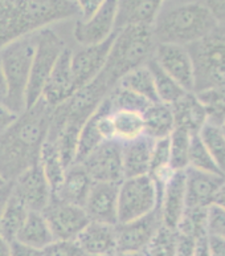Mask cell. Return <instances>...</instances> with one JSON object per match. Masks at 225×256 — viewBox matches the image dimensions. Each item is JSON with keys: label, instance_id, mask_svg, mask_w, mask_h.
<instances>
[{"label": "cell", "instance_id": "6da1fadb", "mask_svg": "<svg viewBox=\"0 0 225 256\" xmlns=\"http://www.w3.org/2000/svg\"><path fill=\"white\" fill-rule=\"evenodd\" d=\"M52 114L53 108L38 100L0 134V176L5 184L13 182L21 172L37 164Z\"/></svg>", "mask_w": 225, "mask_h": 256}, {"label": "cell", "instance_id": "7a4b0ae2", "mask_svg": "<svg viewBox=\"0 0 225 256\" xmlns=\"http://www.w3.org/2000/svg\"><path fill=\"white\" fill-rule=\"evenodd\" d=\"M72 18L78 19V8L68 0H0V50Z\"/></svg>", "mask_w": 225, "mask_h": 256}, {"label": "cell", "instance_id": "3957f363", "mask_svg": "<svg viewBox=\"0 0 225 256\" xmlns=\"http://www.w3.org/2000/svg\"><path fill=\"white\" fill-rule=\"evenodd\" d=\"M218 24L199 0H164L153 32L158 44L188 46L210 34Z\"/></svg>", "mask_w": 225, "mask_h": 256}, {"label": "cell", "instance_id": "277c9868", "mask_svg": "<svg viewBox=\"0 0 225 256\" xmlns=\"http://www.w3.org/2000/svg\"><path fill=\"white\" fill-rule=\"evenodd\" d=\"M157 46L153 27H126L115 31L99 78L113 90L126 73L146 65L154 58Z\"/></svg>", "mask_w": 225, "mask_h": 256}, {"label": "cell", "instance_id": "5b68a950", "mask_svg": "<svg viewBox=\"0 0 225 256\" xmlns=\"http://www.w3.org/2000/svg\"><path fill=\"white\" fill-rule=\"evenodd\" d=\"M37 42V32L9 42L0 50V64L5 82L3 101L17 114L25 110V92Z\"/></svg>", "mask_w": 225, "mask_h": 256}, {"label": "cell", "instance_id": "8992f818", "mask_svg": "<svg viewBox=\"0 0 225 256\" xmlns=\"http://www.w3.org/2000/svg\"><path fill=\"white\" fill-rule=\"evenodd\" d=\"M194 65V92L225 86V24L187 46Z\"/></svg>", "mask_w": 225, "mask_h": 256}, {"label": "cell", "instance_id": "52a82bcc", "mask_svg": "<svg viewBox=\"0 0 225 256\" xmlns=\"http://www.w3.org/2000/svg\"><path fill=\"white\" fill-rule=\"evenodd\" d=\"M66 44L50 27L37 32V42L31 65V74L25 92V109L41 98V92Z\"/></svg>", "mask_w": 225, "mask_h": 256}, {"label": "cell", "instance_id": "ba28073f", "mask_svg": "<svg viewBox=\"0 0 225 256\" xmlns=\"http://www.w3.org/2000/svg\"><path fill=\"white\" fill-rule=\"evenodd\" d=\"M159 196L150 176L125 178L118 188V223L142 218L158 208Z\"/></svg>", "mask_w": 225, "mask_h": 256}, {"label": "cell", "instance_id": "9c48e42d", "mask_svg": "<svg viewBox=\"0 0 225 256\" xmlns=\"http://www.w3.org/2000/svg\"><path fill=\"white\" fill-rule=\"evenodd\" d=\"M42 215L49 226L54 240H76L78 234L85 228L89 220L84 207L64 202L52 196Z\"/></svg>", "mask_w": 225, "mask_h": 256}, {"label": "cell", "instance_id": "30bf717a", "mask_svg": "<svg viewBox=\"0 0 225 256\" xmlns=\"http://www.w3.org/2000/svg\"><path fill=\"white\" fill-rule=\"evenodd\" d=\"M80 164L88 172L93 182L119 184L125 180L122 144L118 141L102 142Z\"/></svg>", "mask_w": 225, "mask_h": 256}, {"label": "cell", "instance_id": "8fae6325", "mask_svg": "<svg viewBox=\"0 0 225 256\" xmlns=\"http://www.w3.org/2000/svg\"><path fill=\"white\" fill-rule=\"evenodd\" d=\"M161 226L159 207L142 218L117 223V252H143Z\"/></svg>", "mask_w": 225, "mask_h": 256}, {"label": "cell", "instance_id": "7c38bea8", "mask_svg": "<svg viewBox=\"0 0 225 256\" xmlns=\"http://www.w3.org/2000/svg\"><path fill=\"white\" fill-rule=\"evenodd\" d=\"M9 184L11 194L15 195L29 211L42 212L53 196L52 188L38 164L27 168Z\"/></svg>", "mask_w": 225, "mask_h": 256}, {"label": "cell", "instance_id": "4fadbf2b", "mask_svg": "<svg viewBox=\"0 0 225 256\" xmlns=\"http://www.w3.org/2000/svg\"><path fill=\"white\" fill-rule=\"evenodd\" d=\"M117 0H106L89 19H77L73 36L80 46L99 44L115 32Z\"/></svg>", "mask_w": 225, "mask_h": 256}, {"label": "cell", "instance_id": "5bb4252c", "mask_svg": "<svg viewBox=\"0 0 225 256\" xmlns=\"http://www.w3.org/2000/svg\"><path fill=\"white\" fill-rule=\"evenodd\" d=\"M153 58L162 70L175 80L186 92H194V65L187 46L158 44Z\"/></svg>", "mask_w": 225, "mask_h": 256}, {"label": "cell", "instance_id": "9a60e30c", "mask_svg": "<svg viewBox=\"0 0 225 256\" xmlns=\"http://www.w3.org/2000/svg\"><path fill=\"white\" fill-rule=\"evenodd\" d=\"M114 34L106 38L105 42L93 46H81L80 50L73 52L70 64H72V72L74 81H76L77 89L82 88L89 82H92L106 64L107 56L110 52L111 42L114 40Z\"/></svg>", "mask_w": 225, "mask_h": 256}, {"label": "cell", "instance_id": "2e32d148", "mask_svg": "<svg viewBox=\"0 0 225 256\" xmlns=\"http://www.w3.org/2000/svg\"><path fill=\"white\" fill-rule=\"evenodd\" d=\"M72 50L65 48L41 92V98L50 108H57L76 93L77 85L72 72Z\"/></svg>", "mask_w": 225, "mask_h": 256}, {"label": "cell", "instance_id": "e0dca14e", "mask_svg": "<svg viewBox=\"0 0 225 256\" xmlns=\"http://www.w3.org/2000/svg\"><path fill=\"white\" fill-rule=\"evenodd\" d=\"M118 184L93 182L84 210L90 222L115 226L118 223Z\"/></svg>", "mask_w": 225, "mask_h": 256}, {"label": "cell", "instance_id": "ac0fdd59", "mask_svg": "<svg viewBox=\"0 0 225 256\" xmlns=\"http://www.w3.org/2000/svg\"><path fill=\"white\" fill-rule=\"evenodd\" d=\"M225 176L211 174L188 168L186 170V208H208L214 204Z\"/></svg>", "mask_w": 225, "mask_h": 256}, {"label": "cell", "instance_id": "d6986e66", "mask_svg": "<svg viewBox=\"0 0 225 256\" xmlns=\"http://www.w3.org/2000/svg\"><path fill=\"white\" fill-rule=\"evenodd\" d=\"M184 210H186V170L174 172L162 192L159 199L162 224L176 231Z\"/></svg>", "mask_w": 225, "mask_h": 256}, {"label": "cell", "instance_id": "ffe728a7", "mask_svg": "<svg viewBox=\"0 0 225 256\" xmlns=\"http://www.w3.org/2000/svg\"><path fill=\"white\" fill-rule=\"evenodd\" d=\"M164 0H117L115 31L126 27H153Z\"/></svg>", "mask_w": 225, "mask_h": 256}, {"label": "cell", "instance_id": "44dd1931", "mask_svg": "<svg viewBox=\"0 0 225 256\" xmlns=\"http://www.w3.org/2000/svg\"><path fill=\"white\" fill-rule=\"evenodd\" d=\"M76 242L85 255L113 256L117 252L115 226L89 222L78 234Z\"/></svg>", "mask_w": 225, "mask_h": 256}, {"label": "cell", "instance_id": "7402d4cb", "mask_svg": "<svg viewBox=\"0 0 225 256\" xmlns=\"http://www.w3.org/2000/svg\"><path fill=\"white\" fill-rule=\"evenodd\" d=\"M154 142L155 141L147 136H142L134 141L122 144V166L125 178L149 176Z\"/></svg>", "mask_w": 225, "mask_h": 256}, {"label": "cell", "instance_id": "603a6c76", "mask_svg": "<svg viewBox=\"0 0 225 256\" xmlns=\"http://www.w3.org/2000/svg\"><path fill=\"white\" fill-rule=\"evenodd\" d=\"M93 186L92 178L81 164H72L65 170L64 180L53 196L64 202L84 207Z\"/></svg>", "mask_w": 225, "mask_h": 256}, {"label": "cell", "instance_id": "cb8c5ba5", "mask_svg": "<svg viewBox=\"0 0 225 256\" xmlns=\"http://www.w3.org/2000/svg\"><path fill=\"white\" fill-rule=\"evenodd\" d=\"M175 128H180L191 134H199L208 122L207 112L195 92H186L176 102L171 105Z\"/></svg>", "mask_w": 225, "mask_h": 256}, {"label": "cell", "instance_id": "d4e9b609", "mask_svg": "<svg viewBox=\"0 0 225 256\" xmlns=\"http://www.w3.org/2000/svg\"><path fill=\"white\" fill-rule=\"evenodd\" d=\"M145 124V136L154 141L168 138L175 129V120L171 105L163 102H151L142 113Z\"/></svg>", "mask_w": 225, "mask_h": 256}, {"label": "cell", "instance_id": "484cf974", "mask_svg": "<svg viewBox=\"0 0 225 256\" xmlns=\"http://www.w3.org/2000/svg\"><path fill=\"white\" fill-rule=\"evenodd\" d=\"M54 240L49 226L46 223L42 212L29 211L15 243L29 247V248L42 251L46 246H49Z\"/></svg>", "mask_w": 225, "mask_h": 256}, {"label": "cell", "instance_id": "4316f807", "mask_svg": "<svg viewBox=\"0 0 225 256\" xmlns=\"http://www.w3.org/2000/svg\"><path fill=\"white\" fill-rule=\"evenodd\" d=\"M29 210L9 192L0 215V236L8 243H15Z\"/></svg>", "mask_w": 225, "mask_h": 256}, {"label": "cell", "instance_id": "83f0119b", "mask_svg": "<svg viewBox=\"0 0 225 256\" xmlns=\"http://www.w3.org/2000/svg\"><path fill=\"white\" fill-rule=\"evenodd\" d=\"M115 141L125 144L145 136V124L142 113L115 109L110 112Z\"/></svg>", "mask_w": 225, "mask_h": 256}, {"label": "cell", "instance_id": "f1b7e54d", "mask_svg": "<svg viewBox=\"0 0 225 256\" xmlns=\"http://www.w3.org/2000/svg\"><path fill=\"white\" fill-rule=\"evenodd\" d=\"M37 164L44 172V176L52 188V192L54 194L60 188V184L64 180L65 170L68 168L62 162L57 146L49 140H45V142L42 144Z\"/></svg>", "mask_w": 225, "mask_h": 256}, {"label": "cell", "instance_id": "f546056e", "mask_svg": "<svg viewBox=\"0 0 225 256\" xmlns=\"http://www.w3.org/2000/svg\"><path fill=\"white\" fill-rule=\"evenodd\" d=\"M117 85L137 93L143 98L149 100L150 102H157L158 101L153 74H151V70L147 66V64L130 70L118 81Z\"/></svg>", "mask_w": 225, "mask_h": 256}, {"label": "cell", "instance_id": "4dcf8cb0", "mask_svg": "<svg viewBox=\"0 0 225 256\" xmlns=\"http://www.w3.org/2000/svg\"><path fill=\"white\" fill-rule=\"evenodd\" d=\"M147 66H149L150 70H151V74H153L155 92H157L159 102L172 105L186 93V90L175 80H172L167 73L162 70L161 66L155 62L154 58H151L147 62Z\"/></svg>", "mask_w": 225, "mask_h": 256}, {"label": "cell", "instance_id": "1f68e13d", "mask_svg": "<svg viewBox=\"0 0 225 256\" xmlns=\"http://www.w3.org/2000/svg\"><path fill=\"white\" fill-rule=\"evenodd\" d=\"M192 136L194 134L180 128H175L170 134V164L174 172H184L188 168V154Z\"/></svg>", "mask_w": 225, "mask_h": 256}, {"label": "cell", "instance_id": "d6a6232c", "mask_svg": "<svg viewBox=\"0 0 225 256\" xmlns=\"http://www.w3.org/2000/svg\"><path fill=\"white\" fill-rule=\"evenodd\" d=\"M198 136L210 152L211 157L214 158L219 168L225 172V137L220 126L216 124L207 122Z\"/></svg>", "mask_w": 225, "mask_h": 256}, {"label": "cell", "instance_id": "836d02e7", "mask_svg": "<svg viewBox=\"0 0 225 256\" xmlns=\"http://www.w3.org/2000/svg\"><path fill=\"white\" fill-rule=\"evenodd\" d=\"M208 116V122L222 125L225 120V86L204 89L196 92Z\"/></svg>", "mask_w": 225, "mask_h": 256}, {"label": "cell", "instance_id": "e575fe53", "mask_svg": "<svg viewBox=\"0 0 225 256\" xmlns=\"http://www.w3.org/2000/svg\"><path fill=\"white\" fill-rule=\"evenodd\" d=\"M188 168L199 170V172L224 176V172L219 168L214 158L211 157L210 152L207 150L198 134H194L191 138V146H190V154H188Z\"/></svg>", "mask_w": 225, "mask_h": 256}, {"label": "cell", "instance_id": "d590c367", "mask_svg": "<svg viewBox=\"0 0 225 256\" xmlns=\"http://www.w3.org/2000/svg\"><path fill=\"white\" fill-rule=\"evenodd\" d=\"M107 101L110 104L111 110L115 109H123V110H133L143 113L146 108L149 106V100L143 98L137 93L131 92L129 89H125L122 86L117 85L109 94H107Z\"/></svg>", "mask_w": 225, "mask_h": 256}, {"label": "cell", "instance_id": "8d00e7d4", "mask_svg": "<svg viewBox=\"0 0 225 256\" xmlns=\"http://www.w3.org/2000/svg\"><path fill=\"white\" fill-rule=\"evenodd\" d=\"M178 232L175 230L167 228L163 224L150 240L143 251L145 256H175Z\"/></svg>", "mask_w": 225, "mask_h": 256}, {"label": "cell", "instance_id": "74e56055", "mask_svg": "<svg viewBox=\"0 0 225 256\" xmlns=\"http://www.w3.org/2000/svg\"><path fill=\"white\" fill-rule=\"evenodd\" d=\"M207 234L225 239V210L218 204H211L207 210Z\"/></svg>", "mask_w": 225, "mask_h": 256}, {"label": "cell", "instance_id": "f35d334b", "mask_svg": "<svg viewBox=\"0 0 225 256\" xmlns=\"http://www.w3.org/2000/svg\"><path fill=\"white\" fill-rule=\"evenodd\" d=\"M41 254L42 256H84L76 240H53Z\"/></svg>", "mask_w": 225, "mask_h": 256}, {"label": "cell", "instance_id": "ab89813d", "mask_svg": "<svg viewBox=\"0 0 225 256\" xmlns=\"http://www.w3.org/2000/svg\"><path fill=\"white\" fill-rule=\"evenodd\" d=\"M195 239L191 235L178 232L175 256H195Z\"/></svg>", "mask_w": 225, "mask_h": 256}, {"label": "cell", "instance_id": "60d3db41", "mask_svg": "<svg viewBox=\"0 0 225 256\" xmlns=\"http://www.w3.org/2000/svg\"><path fill=\"white\" fill-rule=\"evenodd\" d=\"M105 2L106 0H74L78 8V19H89Z\"/></svg>", "mask_w": 225, "mask_h": 256}, {"label": "cell", "instance_id": "b9f144b4", "mask_svg": "<svg viewBox=\"0 0 225 256\" xmlns=\"http://www.w3.org/2000/svg\"><path fill=\"white\" fill-rule=\"evenodd\" d=\"M219 24H225V0H199Z\"/></svg>", "mask_w": 225, "mask_h": 256}, {"label": "cell", "instance_id": "7bdbcfd3", "mask_svg": "<svg viewBox=\"0 0 225 256\" xmlns=\"http://www.w3.org/2000/svg\"><path fill=\"white\" fill-rule=\"evenodd\" d=\"M19 116L20 114H17L16 112L12 110L11 108L8 106L7 104L0 98V134L11 126Z\"/></svg>", "mask_w": 225, "mask_h": 256}, {"label": "cell", "instance_id": "ee69618b", "mask_svg": "<svg viewBox=\"0 0 225 256\" xmlns=\"http://www.w3.org/2000/svg\"><path fill=\"white\" fill-rule=\"evenodd\" d=\"M208 246L211 256H225V239L208 236Z\"/></svg>", "mask_w": 225, "mask_h": 256}, {"label": "cell", "instance_id": "f6af8a7d", "mask_svg": "<svg viewBox=\"0 0 225 256\" xmlns=\"http://www.w3.org/2000/svg\"><path fill=\"white\" fill-rule=\"evenodd\" d=\"M195 256H211L207 234H203L195 239Z\"/></svg>", "mask_w": 225, "mask_h": 256}, {"label": "cell", "instance_id": "bcb514c9", "mask_svg": "<svg viewBox=\"0 0 225 256\" xmlns=\"http://www.w3.org/2000/svg\"><path fill=\"white\" fill-rule=\"evenodd\" d=\"M12 256H42L41 251L34 248H29L20 243H12Z\"/></svg>", "mask_w": 225, "mask_h": 256}, {"label": "cell", "instance_id": "7dc6e473", "mask_svg": "<svg viewBox=\"0 0 225 256\" xmlns=\"http://www.w3.org/2000/svg\"><path fill=\"white\" fill-rule=\"evenodd\" d=\"M214 204H218V206L223 207L225 210V180L222 184V186L219 188L218 192H216V196L214 199Z\"/></svg>", "mask_w": 225, "mask_h": 256}, {"label": "cell", "instance_id": "c3c4849f", "mask_svg": "<svg viewBox=\"0 0 225 256\" xmlns=\"http://www.w3.org/2000/svg\"><path fill=\"white\" fill-rule=\"evenodd\" d=\"M9 192H11V184H7L0 188V215H1V210H3L4 203L7 200L8 195H9Z\"/></svg>", "mask_w": 225, "mask_h": 256}, {"label": "cell", "instance_id": "681fc988", "mask_svg": "<svg viewBox=\"0 0 225 256\" xmlns=\"http://www.w3.org/2000/svg\"><path fill=\"white\" fill-rule=\"evenodd\" d=\"M0 256H12L11 243L4 240L1 236H0Z\"/></svg>", "mask_w": 225, "mask_h": 256}, {"label": "cell", "instance_id": "f907efd6", "mask_svg": "<svg viewBox=\"0 0 225 256\" xmlns=\"http://www.w3.org/2000/svg\"><path fill=\"white\" fill-rule=\"evenodd\" d=\"M4 94H5V82H4L3 70H1V64H0V98L3 100Z\"/></svg>", "mask_w": 225, "mask_h": 256}, {"label": "cell", "instance_id": "816d5d0a", "mask_svg": "<svg viewBox=\"0 0 225 256\" xmlns=\"http://www.w3.org/2000/svg\"><path fill=\"white\" fill-rule=\"evenodd\" d=\"M113 256H145L143 252H115Z\"/></svg>", "mask_w": 225, "mask_h": 256}, {"label": "cell", "instance_id": "f5cc1de1", "mask_svg": "<svg viewBox=\"0 0 225 256\" xmlns=\"http://www.w3.org/2000/svg\"><path fill=\"white\" fill-rule=\"evenodd\" d=\"M220 129H222L223 134H224V137H225V120H224V121H223L222 125H220Z\"/></svg>", "mask_w": 225, "mask_h": 256}, {"label": "cell", "instance_id": "db71d44e", "mask_svg": "<svg viewBox=\"0 0 225 256\" xmlns=\"http://www.w3.org/2000/svg\"><path fill=\"white\" fill-rule=\"evenodd\" d=\"M4 184H7L4 182V180L1 178V176H0V188H1V186H4Z\"/></svg>", "mask_w": 225, "mask_h": 256}, {"label": "cell", "instance_id": "11a10c76", "mask_svg": "<svg viewBox=\"0 0 225 256\" xmlns=\"http://www.w3.org/2000/svg\"><path fill=\"white\" fill-rule=\"evenodd\" d=\"M84 256H96V255H85V254H84Z\"/></svg>", "mask_w": 225, "mask_h": 256}, {"label": "cell", "instance_id": "9f6ffc18", "mask_svg": "<svg viewBox=\"0 0 225 256\" xmlns=\"http://www.w3.org/2000/svg\"><path fill=\"white\" fill-rule=\"evenodd\" d=\"M68 2H73V3H74V0H68Z\"/></svg>", "mask_w": 225, "mask_h": 256}, {"label": "cell", "instance_id": "6f0895ef", "mask_svg": "<svg viewBox=\"0 0 225 256\" xmlns=\"http://www.w3.org/2000/svg\"><path fill=\"white\" fill-rule=\"evenodd\" d=\"M224 174H225V172H224Z\"/></svg>", "mask_w": 225, "mask_h": 256}]
</instances>
